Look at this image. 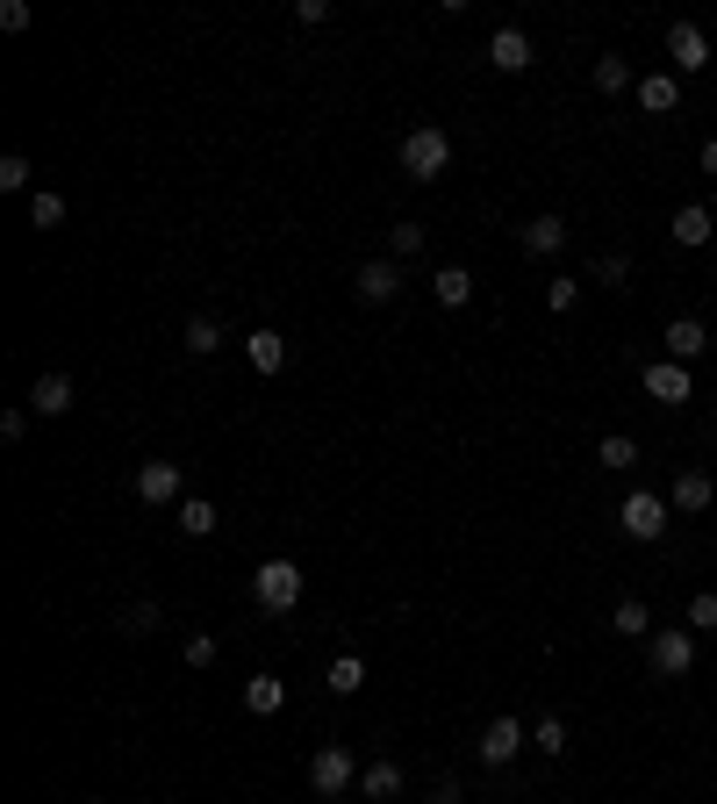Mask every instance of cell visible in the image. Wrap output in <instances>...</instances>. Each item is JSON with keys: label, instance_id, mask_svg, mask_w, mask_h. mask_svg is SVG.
<instances>
[{"label": "cell", "instance_id": "cell-7", "mask_svg": "<svg viewBox=\"0 0 717 804\" xmlns=\"http://www.w3.org/2000/svg\"><path fill=\"white\" fill-rule=\"evenodd\" d=\"M646 654H653V669H660V675H689L696 669V632L689 625H667V632H653V640H646Z\"/></svg>", "mask_w": 717, "mask_h": 804}, {"label": "cell", "instance_id": "cell-10", "mask_svg": "<svg viewBox=\"0 0 717 804\" xmlns=\"http://www.w3.org/2000/svg\"><path fill=\"white\" fill-rule=\"evenodd\" d=\"M646 396L653 403H689L696 396L689 367H682V359H653V367H646Z\"/></svg>", "mask_w": 717, "mask_h": 804}, {"label": "cell", "instance_id": "cell-12", "mask_svg": "<svg viewBox=\"0 0 717 804\" xmlns=\"http://www.w3.org/2000/svg\"><path fill=\"white\" fill-rule=\"evenodd\" d=\"M704 353H710L704 316H675V324H667V359H682V367H689V359H704Z\"/></svg>", "mask_w": 717, "mask_h": 804}, {"label": "cell", "instance_id": "cell-30", "mask_svg": "<svg viewBox=\"0 0 717 804\" xmlns=\"http://www.w3.org/2000/svg\"><path fill=\"white\" fill-rule=\"evenodd\" d=\"M29 180H37V165H29L22 151H8V159H0V194H22Z\"/></svg>", "mask_w": 717, "mask_h": 804}, {"label": "cell", "instance_id": "cell-9", "mask_svg": "<svg viewBox=\"0 0 717 804\" xmlns=\"http://www.w3.org/2000/svg\"><path fill=\"white\" fill-rule=\"evenodd\" d=\"M704 65H710V37L696 22H675L667 29V72L682 80V72H704Z\"/></svg>", "mask_w": 717, "mask_h": 804}, {"label": "cell", "instance_id": "cell-38", "mask_svg": "<svg viewBox=\"0 0 717 804\" xmlns=\"http://www.w3.org/2000/svg\"><path fill=\"white\" fill-rule=\"evenodd\" d=\"M0 29H29V0H0Z\"/></svg>", "mask_w": 717, "mask_h": 804}, {"label": "cell", "instance_id": "cell-43", "mask_svg": "<svg viewBox=\"0 0 717 804\" xmlns=\"http://www.w3.org/2000/svg\"><path fill=\"white\" fill-rule=\"evenodd\" d=\"M324 804H330V797H324Z\"/></svg>", "mask_w": 717, "mask_h": 804}, {"label": "cell", "instance_id": "cell-4", "mask_svg": "<svg viewBox=\"0 0 717 804\" xmlns=\"http://www.w3.org/2000/svg\"><path fill=\"white\" fill-rule=\"evenodd\" d=\"M309 783H316V797L338 804L345 791H359V754L352 747H316L309 754Z\"/></svg>", "mask_w": 717, "mask_h": 804}, {"label": "cell", "instance_id": "cell-1", "mask_svg": "<svg viewBox=\"0 0 717 804\" xmlns=\"http://www.w3.org/2000/svg\"><path fill=\"white\" fill-rule=\"evenodd\" d=\"M667 518H675V510H667V496H653V489H632L617 503V532L624 539H638V546H653L667 532Z\"/></svg>", "mask_w": 717, "mask_h": 804}, {"label": "cell", "instance_id": "cell-41", "mask_svg": "<svg viewBox=\"0 0 717 804\" xmlns=\"http://www.w3.org/2000/svg\"><path fill=\"white\" fill-rule=\"evenodd\" d=\"M696 165H704V173L717 180V136H710V144H704V151H696Z\"/></svg>", "mask_w": 717, "mask_h": 804}, {"label": "cell", "instance_id": "cell-33", "mask_svg": "<svg viewBox=\"0 0 717 804\" xmlns=\"http://www.w3.org/2000/svg\"><path fill=\"white\" fill-rule=\"evenodd\" d=\"M216 654H223L216 632H194V640H187V669H216Z\"/></svg>", "mask_w": 717, "mask_h": 804}, {"label": "cell", "instance_id": "cell-39", "mask_svg": "<svg viewBox=\"0 0 717 804\" xmlns=\"http://www.w3.org/2000/svg\"><path fill=\"white\" fill-rule=\"evenodd\" d=\"M431 804H467V791H460V776H438V791H431Z\"/></svg>", "mask_w": 717, "mask_h": 804}, {"label": "cell", "instance_id": "cell-19", "mask_svg": "<svg viewBox=\"0 0 717 804\" xmlns=\"http://www.w3.org/2000/svg\"><path fill=\"white\" fill-rule=\"evenodd\" d=\"M244 359H252L258 374H280L287 367V338L280 330H252V338H244Z\"/></svg>", "mask_w": 717, "mask_h": 804}, {"label": "cell", "instance_id": "cell-42", "mask_svg": "<svg viewBox=\"0 0 717 804\" xmlns=\"http://www.w3.org/2000/svg\"><path fill=\"white\" fill-rule=\"evenodd\" d=\"M710 424H717V417H710Z\"/></svg>", "mask_w": 717, "mask_h": 804}, {"label": "cell", "instance_id": "cell-20", "mask_svg": "<svg viewBox=\"0 0 717 804\" xmlns=\"http://www.w3.org/2000/svg\"><path fill=\"white\" fill-rule=\"evenodd\" d=\"M280 704H287V682L280 675H252V682H244V711H252V719H273Z\"/></svg>", "mask_w": 717, "mask_h": 804}, {"label": "cell", "instance_id": "cell-40", "mask_svg": "<svg viewBox=\"0 0 717 804\" xmlns=\"http://www.w3.org/2000/svg\"><path fill=\"white\" fill-rule=\"evenodd\" d=\"M29 417H37V409H8V417H0V438H22Z\"/></svg>", "mask_w": 717, "mask_h": 804}, {"label": "cell", "instance_id": "cell-36", "mask_svg": "<svg viewBox=\"0 0 717 804\" xmlns=\"http://www.w3.org/2000/svg\"><path fill=\"white\" fill-rule=\"evenodd\" d=\"M122 625H130V632H151V625H158V603H130V611H122Z\"/></svg>", "mask_w": 717, "mask_h": 804}, {"label": "cell", "instance_id": "cell-6", "mask_svg": "<svg viewBox=\"0 0 717 804\" xmlns=\"http://www.w3.org/2000/svg\"><path fill=\"white\" fill-rule=\"evenodd\" d=\"M136 496H144L151 510H165V503H187V475H180V460H144L136 467Z\"/></svg>", "mask_w": 717, "mask_h": 804}, {"label": "cell", "instance_id": "cell-14", "mask_svg": "<svg viewBox=\"0 0 717 804\" xmlns=\"http://www.w3.org/2000/svg\"><path fill=\"white\" fill-rule=\"evenodd\" d=\"M638 109L646 115H675L682 109V80L675 72H646V80H638Z\"/></svg>", "mask_w": 717, "mask_h": 804}, {"label": "cell", "instance_id": "cell-18", "mask_svg": "<svg viewBox=\"0 0 717 804\" xmlns=\"http://www.w3.org/2000/svg\"><path fill=\"white\" fill-rule=\"evenodd\" d=\"M431 295H438V309H467V302H474V273H467V266H438L431 273Z\"/></svg>", "mask_w": 717, "mask_h": 804}, {"label": "cell", "instance_id": "cell-24", "mask_svg": "<svg viewBox=\"0 0 717 804\" xmlns=\"http://www.w3.org/2000/svg\"><path fill=\"white\" fill-rule=\"evenodd\" d=\"M180 345H187L194 359H208V353H216V345H223V324H216V316H194V324L180 330Z\"/></svg>", "mask_w": 717, "mask_h": 804}, {"label": "cell", "instance_id": "cell-2", "mask_svg": "<svg viewBox=\"0 0 717 804\" xmlns=\"http://www.w3.org/2000/svg\"><path fill=\"white\" fill-rule=\"evenodd\" d=\"M445 165H452V136L438 130V123H423V130L402 136V173L409 180H438Z\"/></svg>", "mask_w": 717, "mask_h": 804}, {"label": "cell", "instance_id": "cell-34", "mask_svg": "<svg viewBox=\"0 0 717 804\" xmlns=\"http://www.w3.org/2000/svg\"><path fill=\"white\" fill-rule=\"evenodd\" d=\"M689 632H717V597H710V589H696V597H689Z\"/></svg>", "mask_w": 717, "mask_h": 804}, {"label": "cell", "instance_id": "cell-27", "mask_svg": "<svg viewBox=\"0 0 717 804\" xmlns=\"http://www.w3.org/2000/svg\"><path fill=\"white\" fill-rule=\"evenodd\" d=\"M596 460L610 467V475H624V467H638V438H624V431H610L603 446H596Z\"/></svg>", "mask_w": 717, "mask_h": 804}, {"label": "cell", "instance_id": "cell-3", "mask_svg": "<svg viewBox=\"0 0 717 804\" xmlns=\"http://www.w3.org/2000/svg\"><path fill=\"white\" fill-rule=\"evenodd\" d=\"M252 597H258V611L287 618L301 603V568H295V560H266V568L252 574Z\"/></svg>", "mask_w": 717, "mask_h": 804}, {"label": "cell", "instance_id": "cell-21", "mask_svg": "<svg viewBox=\"0 0 717 804\" xmlns=\"http://www.w3.org/2000/svg\"><path fill=\"white\" fill-rule=\"evenodd\" d=\"M610 625H617V640H653V611H646V597H617Z\"/></svg>", "mask_w": 717, "mask_h": 804}, {"label": "cell", "instance_id": "cell-29", "mask_svg": "<svg viewBox=\"0 0 717 804\" xmlns=\"http://www.w3.org/2000/svg\"><path fill=\"white\" fill-rule=\"evenodd\" d=\"M388 252H395V259H417V252H423V223H417V216H402V223L388 231Z\"/></svg>", "mask_w": 717, "mask_h": 804}, {"label": "cell", "instance_id": "cell-8", "mask_svg": "<svg viewBox=\"0 0 717 804\" xmlns=\"http://www.w3.org/2000/svg\"><path fill=\"white\" fill-rule=\"evenodd\" d=\"M352 295L366 302V309H388V302L402 295V266H395V259H366L352 273Z\"/></svg>", "mask_w": 717, "mask_h": 804}, {"label": "cell", "instance_id": "cell-35", "mask_svg": "<svg viewBox=\"0 0 717 804\" xmlns=\"http://www.w3.org/2000/svg\"><path fill=\"white\" fill-rule=\"evenodd\" d=\"M596 281L603 287H624V281H632V259H624V252H603V259H596Z\"/></svg>", "mask_w": 717, "mask_h": 804}, {"label": "cell", "instance_id": "cell-23", "mask_svg": "<svg viewBox=\"0 0 717 804\" xmlns=\"http://www.w3.org/2000/svg\"><path fill=\"white\" fill-rule=\"evenodd\" d=\"M173 518H180V532H187V539H216V503H208V496H187V503H180L173 510Z\"/></svg>", "mask_w": 717, "mask_h": 804}, {"label": "cell", "instance_id": "cell-37", "mask_svg": "<svg viewBox=\"0 0 717 804\" xmlns=\"http://www.w3.org/2000/svg\"><path fill=\"white\" fill-rule=\"evenodd\" d=\"M295 22H309V29L330 22V0H295Z\"/></svg>", "mask_w": 717, "mask_h": 804}, {"label": "cell", "instance_id": "cell-22", "mask_svg": "<svg viewBox=\"0 0 717 804\" xmlns=\"http://www.w3.org/2000/svg\"><path fill=\"white\" fill-rule=\"evenodd\" d=\"M675 245H682V252H704V245H710V208H704V202L675 208Z\"/></svg>", "mask_w": 717, "mask_h": 804}, {"label": "cell", "instance_id": "cell-32", "mask_svg": "<svg viewBox=\"0 0 717 804\" xmlns=\"http://www.w3.org/2000/svg\"><path fill=\"white\" fill-rule=\"evenodd\" d=\"M531 747L560 762V754H567V725H560V719H539V725H531Z\"/></svg>", "mask_w": 717, "mask_h": 804}, {"label": "cell", "instance_id": "cell-28", "mask_svg": "<svg viewBox=\"0 0 717 804\" xmlns=\"http://www.w3.org/2000/svg\"><path fill=\"white\" fill-rule=\"evenodd\" d=\"M29 223H37V231H58V223H65V194L37 187V194H29Z\"/></svg>", "mask_w": 717, "mask_h": 804}, {"label": "cell", "instance_id": "cell-5", "mask_svg": "<svg viewBox=\"0 0 717 804\" xmlns=\"http://www.w3.org/2000/svg\"><path fill=\"white\" fill-rule=\"evenodd\" d=\"M524 747H531V725L516 719V711H502V719H488V733H481V747H474V754H481L488 769H510Z\"/></svg>", "mask_w": 717, "mask_h": 804}, {"label": "cell", "instance_id": "cell-13", "mask_svg": "<svg viewBox=\"0 0 717 804\" xmlns=\"http://www.w3.org/2000/svg\"><path fill=\"white\" fill-rule=\"evenodd\" d=\"M516 245H524L531 259H553V252L567 245V223H560V216H531L524 231H516Z\"/></svg>", "mask_w": 717, "mask_h": 804}, {"label": "cell", "instance_id": "cell-26", "mask_svg": "<svg viewBox=\"0 0 717 804\" xmlns=\"http://www.w3.org/2000/svg\"><path fill=\"white\" fill-rule=\"evenodd\" d=\"M588 80H596V94H624V86H638V80H632V65H624L617 51L596 58V72H588Z\"/></svg>", "mask_w": 717, "mask_h": 804}, {"label": "cell", "instance_id": "cell-11", "mask_svg": "<svg viewBox=\"0 0 717 804\" xmlns=\"http://www.w3.org/2000/svg\"><path fill=\"white\" fill-rule=\"evenodd\" d=\"M488 65L495 72H531V37L516 22H502L495 37H488Z\"/></svg>", "mask_w": 717, "mask_h": 804}, {"label": "cell", "instance_id": "cell-16", "mask_svg": "<svg viewBox=\"0 0 717 804\" xmlns=\"http://www.w3.org/2000/svg\"><path fill=\"white\" fill-rule=\"evenodd\" d=\"M710 475H704V467H682V475H675V496H667V510H689V518H696V510H710Z\"/></svg>", "mask_w": 717, "mask_h": 804}, {"label": "cell", "instance_id": "cell-15", "mask_svg": "<svg viewBox=\"0 0 717 804\" xmlns=\"http://www.w3.org/2000/svg\"><path fill=\"white\" fill-rule=\"evenodd\" d=\"M29 409H37V417H65V409H72V374H37Z\"/></svg>", "mask_w": 717, "mask_h": 804}, {"label": "cell", "instance_id": "cell-25", "mask_svg": "<svg viewBox=\"0 0 717 804\" xmlns=\"http://www.w3.org/2000/svg\"><path fill=\"white\" fill-rule=\"evenodd\" d=\"M324 682H330V696H352L359 682H366V661H359V654H338V661L324 669Z\"/></svg>", "mask_w": 717, "mask_h": 804}, {"label": "cell", "instance_id": "cell-31", "mask_svg": "<svg viewBox=\"0 0 717 804\" xmlns=\"http://www.w3.org/2000/svg\"><path fill=\"white\" fill-rule=\"evenodd\" d=\"M574 302H582V281H567V273H553V281H545V309H553V316H567Z\"/></svg>", "mask_w": 717, "mask_h": 804}, {"label": "cell", "instance_id": "cell-17", "mask_svg": "<svg viewBox=\"0 0 717 804\" xmlns=\"http://www.w3.org/2000/svg\"><path fill=\"white\" fill-rule=\"evenodd\" d=\"M359 797L366 804H395V797H402V769H395V762H366L359 769Z\"/></svg>", "mask_w": 717, "mask_h": 804}]
</instances>
